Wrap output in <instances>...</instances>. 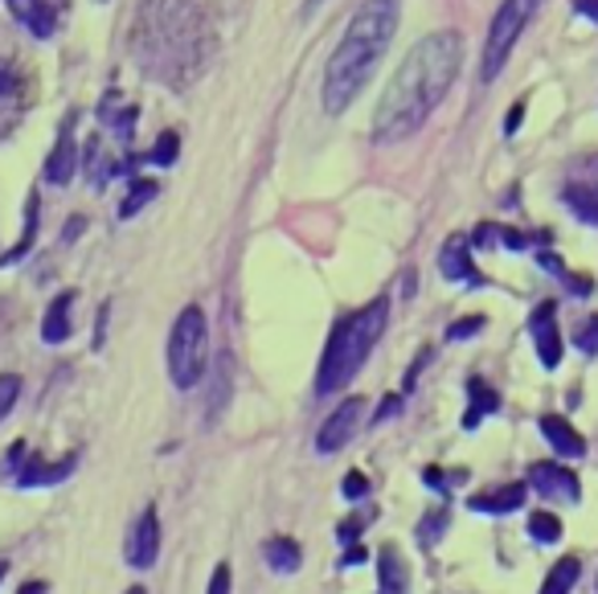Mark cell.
I'll return each mask as SVG.
<instances>
[{
	"label": "cell",
	"mask_w": 598,
	"mask_h": 594,
	"mask_svg": "<svg viewBox=\"0 0 598 594\" xmlns=\"http://www.w3.org/2000/svg\"><path fill=\"white\" fill-rule=\"evenodd\" d=\"M464 66V38L455 29H439L414 46L406 62L390 78V91L381 94L374 115L377 144H398L430 119V112L447 99L451 82Z\"/></svg>",
	"instance_id": "1"
},
{
	"label": "cell",
	"mask_w": 598,
	"mask_h": 594,
	"mask_svg": "<svg viewBox=\"0 0 598 594\" xmlns=\"http://www.w3.org/2000/svg\"><path fill=\"white\" fill-rule=\"evenodd\" d=\"M398 17H402V0H365L353 13L344 38L328 57V70H324L320 99H324L328 115H340L369 87V78L377 75V66L398 34Z\"/></svg>",
	"instance_id": "2"
},
{
	"label": "cell",
	"mask_w": 598,
	"mask_h": 594,
	"mask_svg": "<svg viewBox=\"0 0 598 594\" xmlns=\"http://www.w3.org/2000/svg\"><path fill=\"white\" fill-rule=\"evenodd\" d=\"M390 324V299H374L365 308H356L353 317H344L333 328L328 345H324V357H320V373H316V393H337L344 390L356 377V370L369 361L374 345L381 340Z\"/></svg>",
	"instance_id": "3"
},
{
	"label": "cell",
	"mask_w": 598,
	"mask_h": 594,
	"mask_svg": "<svg viewBox=\"0 0 598 594\" xmlns=\"http://www.w3.org/2000/svg\"><path fill=\"white\" fill-rule=\"evenodd\" d=\"M206 357H209V324L206 312L197 304H188L177 317L169 333V377L177 390H193L206 377Z\"/></svg>",
	"instance_id": "4"
},
{
	"label": "cell",
	"mask_w": 598,
	"mask_h": 594,
	"mask_svg": "<svg viewBox=\"0 0 598 594\" xmlns=\"http://www.w3.org/2000/svg\"><path fill=\"white\" fill-rule=\"evenodd\" d=\"M537 9H542V0H505V4L496 9V17L487 25L484 62H480V78H484V82H492V78L505 70L512 46H517V38L524 34V25L533 21Z\"/></svg>",
	"instance_id": "5"
},
{
	"label": "cell",
	"mask_w": 598,
	"mask_h": 594,
	"mask_svg": "<svg viewBox=\"0 0 598 594\" xmlns=\"http://www.w3.org/2000/svg\"><path fill=\"white\" fill-rule=\"evenodd\" d=\"M361 418H365V402H361V398H344V402L324 418V427H320V435H316L320 455H337L340 447L356 435Z\"/></svg>",
	"instance_id": "6"
},
{
	"label": "cell",
	"mask_w": 598,
	"mask_h": 594,
	"mask_svg": "<svg viewBox=\"0 0 598 594\" xmlns=\"http://www.w3.org/2000/svg\"><path fill=\"white\" fill-rule=\"evenodd\" d=\"M529 333H533V345H537V357H542L545 370H558L561 365V333H558V304L545 299L537 304V312L529 320Z\"/></svg>",
	"instance_id": "7"
},
{
	"label": "cell",
	"mask_w": 598,
	"mask_h": 594,
	"mask_svg": "<svg viewBox=\"0 0 598 594\" xmlns=\"http://www.w3.org/2000/svg\"><path fill=\"white\" fill-rule=\"evenodd\" d=\"M156 557H160V517H156V508H144L128 538V566L131 570H152Z\"/></svg>",
	"instance_id": "8"
},
{
	"label": "cell",
	"mask_w": 598,
	"mask_h": 594,
	"mask_svg": "<svg viewBox=\"0 0 598 594\" xmlns=\"http://www.w3.org/2000/svg\"><path fill=\"white\" fill-rule=\"evenodd\" d=\"M529 483H533L542 496H549V501L574 504L582 496L578 476H574V472H566V467H558V464H533L529 467Z\"/></svg>",
	"instance_id": "9"
},
{
	"label": "cell",
	"mask_w": 598,
	"mask_h": 594,
	"mask_svg": "<svg viewBox=\"0 0 598 594\" xmlns=\"http://www.w3.org/2000/svg\"><path fill=\"white\" fill-rule=\"evenodd\" d=\"M439 271H443L447 279H455V283H471V287H484V275H480V271H476V262H471V242L464 238V234L447 238L443 255H439Z\"/></svg>",
	"instance_id": "10"
},
{
	"label": "cell",
	"mask_w": 598,
	"mask_h": 594,
	"mask_svg": "<svg viewBox=\"0 0 598 594\" xmlns=\"http://www.w3.org/2000/svg\"><path fill=\"white\" fill-rule=\"evenodd\" d=\"M75 165H78L75 128L66 124L62 135H57L54 152H50V160H46V181H50V185H70V181H75Z\"/></svg>",
	"instance_id": "11"
},
{
	"label": "cell",
	"mask_w": 598,
	"mask_h": 594,
	"mask_svg": "<svg viewBox=\"0 0 598 594\" xmlns=\"http://www.w3.org/2000/svg\"><path fill=\"white\" fill-rule=\"evenodd\" d=\"M70 472H75V455H66L62 464H46L38 455H29V460L17 467V483L21 488H46V483H62Z\"/></svg>",
	"instance_id": "12"
},
{
	"label": "cell",
	"mask_w": 598,
	"mask_h": 594,
	"mask_svg": "<svg viewBox=\"0 0 598 594\" xmlns=\"http://www.w3.org/2000/svg\"><path fill=\"white\" fill-rule=\"evenodd\" d=\"M542 435L549 439V447H554L558 455H566V460H582V455H586V439H582L566 418H558V414H545Z\"/></svg>",
	"instance_id": "13"
},
{
	"label": "cell",
	"mask_w": 598,
	"mask_h": 594,
	"mask_svg": "<svg viewBox=\"0 0 598 594\" xmlns=\"http://www.w3.org/2000/svg\"><path fill=\"white\" fill-rule=\"evenodd\" d=\"M4 4H9V13H13L25 29H34L38 38H50V34H54L57 13L46 4V0H4Z\"/></svg>",
	"instance_id": "14"
},
{
	"label": "cell",
	"mask_w": 598,
	"mask_h": 594,
	"mask_svg": "<svg viewBox=\"0 0 598 594\" xmlns=\"http://www.w3.org/2000/svg\"><path fill=\"white\" fill-rule=\"evenodd\" d=\"M377 582H381V594H406L411 591V574H406V561L402 554L386 545L381 554H377Z\"/></svg>",
	"instance_id": "15"
},
{
	"label": "cell",
	"mask_w": 598,
	"mask_h": 594,
	"mask_svg": "<svg viewBox=\"0 0 598 594\" xmlns=\"http://www.w3.org/2000/svg\"><path fill=\"white\" fill-rule=\"evenodd\" d=\"M70 308H75V292H62V296L50 304V312L41 320V340L46 345H62L70 336Z\"/></svg>",
	"instance_id": "16"
},
{
	"label": "cell",
	"mask_w": 598,
	"mask_h": 594,
	"mask_svg": "<svg viewBox=\"0 0 598 594\" xmlns=\"http://www.w3.org/2000/svg\"><path fill=\"white\" fill-rule=\"evenodd\" d=\"M262 557H266V566H271L275 574H296L299 561H303V550H299V541H291V538H271L262 545Z\"/></svg>",
	"instance_id": "17"
},
{
	"label": "cell",
	"mask_w": 598,
	"mask_h": 594,
	"mask_svg": "<svg viewBox=\"0 0 598 594\" xmlns=\"http://www.w3.org/2000/svg\"><path fill=\"white\" fill-rule=\"evenodd\" d=\"M521 504H524V483H505V488H496V492L471 496V508H476V513H512V508H521Z\"/></svg>",
	"instance_id": "18"
},
{
	"label": "cell",
	"mask_w": 598,
	"mask_h": 594,
	"mask_svg": "<svg viewBox=\"0 0 598 594\" xmlns=\"http://www.w3.org/2000/svg\"><path fill=\"white\" fill-rule=\"evenodd\" d=\"M468 393H471V406H468V414H464V427L476 430L484 423V414H492V410L500 406V398H496V390H492L487 382H480V377H471L468 382Z\"/></svg>",
	"instance_id": "19"
},
{
	"label": "cell",
	"mask_w": 598,
	"mask_h": 594,
	"mask_svg": "<svg viewBox=\"0 0 598 594\" xmlns=\"http://www.w3.org/2000/svg\"><path fill=\"white\" fill-rule=\"evenodd\" d=\"M561 197H566V205L578 214L582 222L598 225V185H570Z\"/></svg>",
	"instance_id": "20"
},
{
	"label": "cell",
	"mask_w": 598,
	"mask_h": 594,
	"mask_svg": "<svg viewBox=\"0 0 598 594\" xmlns=\"http://www.w3.org/2000/svg\"><path fill=\"white\" fill-rule=\"evenodd\" d=\"M578 557H561L558 566L549 570V578H545V586H542V594H570V586L578 582Z\"/></svg>",
	"instance_id": "21"
},
{
	"label": "cell",
	"mask_w": 598,
	"mask_h": 594,
	"mask_svg": "<svg viewBox=\"0 0 598 594\" xmlns=\"http://www.w3.org/2000/svg\"><path fill=\"white\" fill-rule=\"evenodd\" d=\"M156 193H160V185H156V181H131L128 197H123V205H119V218H123V222H128V218H135V214H140V209H144V205H148Z\"/></svg>",
	"instance_id": "22"
},
{
	"label": "cell",
	"mask_w": 598,
	"mask_h": 594,
	"mask_svg": "<svg viewBox=\"0 0 598 594\" xmlns=\"http://www.w3.org/2000/svg\"><path fill=\"white\" fill-rule=\"evenodd\" d=\"M34 238H38V197L29 193V205H25V234H21V242L4 255V262H13V259H21L29 246H34Z\"/></svg>",
	"instance_id": "23"
},
{
	"label": "cell",
	"mask_w": 598,
	"mask_h": 594,
	"mask_svg": "<svg viewBox=\"0 0 598 594\" xmlns=\"http://www.w3.org/2000/svg\"><path fill=\"white\" fill-rule=\"evenodd\" d=\"M529 533L549 545V541L561 538V520L554 517V513H533V517H529Z\"/></svg>",
	"instance_id": "24"
},
{
	"label": "cell",
	"mask_w": 598,
	"mask_h": 594,
	"mask_svg": "<svg viewBox=\"0 0 598 594\" xmlns=\"http://www.w3.org/2000/svg\"><path fill=\"white\" fill-rule=\"evenodd\" d=\"M177 152H181V135L177 131H165L160 140H156V148H152V165H160V168H169L172 160H177Z\"/></svg>",
	"instance_id": "25"
},
{
	"label": "cell",
	"mask_w": 598,
	"mask_h": 594,
	"mask_svg": "<svg viewBox=\"0 0 598 594\" xmlns=\"http://www.w3.org/2000/svg\"><path fill=\"white\" fill-rule=\"evenodd\" d=\"M443 529H447V508H434V513H427V517L418 520V541L422 545H434Z\"/></svg>",
	"instance_id": "26"
},
{
	"label": "cell",
	"mask_w": 598,
	"mask_h": 594,
	"mask_svg": "<svg viewBox=\"0 0 598 594\" xmlns=\"http://www.w3.org/2000/svg\"><path fill=\"white\" fill-rule=\"evenodd\" d=\"M17 398H21V377L17 373H4L0 377V423L9 418V410L17 406Z\"/></svg>",
	"instance_id": "27"
},
{
	"label": "cell",
	"mask_w": 598,
	"mask_h": 594,
	"mask_svg": "<svg viewBox=\"0 0 598 594\" xmlns=\"http://www.w3.org/2000/svg\"><path fill=\"white\" fill-rule=\"evenodd\" d=\"M480 328H484V317H468V320H459V324H451L447 340H468V336H476Z\"/></svg>",
	"instance_id": "28"
},
{
	"label": "cell",
	"mask_w": 598,
	"mask_h": 594,
	"mask_svg": "<svg viewBox=\"0 0 598 594\" xmlns=\"http://www.w3.org/2000/svg\"><path fill=\"white\" fill-rule=\"evenodd\" d=\"M340 492H344L349 501H361V496H369V480H365L361 472H353V476H344V483H340Z\"/></svg>",
	"instance_id": "29"
},
{
	"label": "cell",
	"mask_w": 598,
	"mask_h": 594,
	"mask_svg": "<svg viewBox=\"0 0 598 594\" xmlns=\"http://www.w3.org/2000/svg\"><path fill=\"white\" fill-rule=\"evenodd\" d=\"M206 594H230V566H213V574H209V591Z\"/></svg>",
	"instance_id": "30"
},
{
	"label": "cell",
	"mask_w": 598,
	"mask_h": 594,
	"mask_svg": "<svg viewBox=\"0 0 598 594\" xmlns=\"http://www.w3.org/2000/svg\"><path fill=\"white\" fill-rule=\"evenodd\" d=\"M578 349L582 353H598V317L578 333Z\"/></svg>",
	"instance_id": "31"
},
{
	"label": "cell",
	"mask_w": 598,
	"mask_h": 594,
	"mask_svg": "<svg viewBox=\"0 0 598 594\" xmlns=\"http://www.w3.org/2000/svg\"><path fill=\"white\" fill-rule=\"evenodd\" d=\"M398 410H402V398H398V393H390V398L381 402V410H377V423H386V418H390V414H398Z\"/></svg>",
	"instance_id": "32"
},
{
	"label": "cell",
	"mask_w": 598,
	"mask_h": 594,
	"mask_svg": "<svg viewBox=\"0 0 598 594\" xmlns=\"http://www.w3.org/2000/svg\"><path fill=\"white\" fill-rule=\"evenodd\" d=\"M422 480H427L430 488H439V492H443V488H447V476H443V472H439V467H427V472H422Z\"/></svg>",
	"instance_id": "33"
},
{
	"label": "cell",
	"mask_w": 598,
	"mask_h": 594,
	"mask_svg": "<svg viewBox=\"0 0 598 594\" xmlns=\"http://www.w3.org/2000/svg\"><path fill=\"white\" fill-rule=\"evenodd\" d=\"M361 561H365V550H361V545H349V554L340 557V570H349V566H361Z\"/></svg>",
	"instance_id": "34"
},
{
	"label": "cell",
	"mask_w": 598,
	"mask_h": 594,
	"mask_svg": "<svg viewBox=\"0 0 598 594\" xmlns=\"http://www.w3.org/2000/svg\"><path fill=\"white\" fill-rule=\"evenodd\" d=\"M9 91H17V75H13L9 66H0V94H9Z\"/></svg>",
	"instance_id": "35"
},
{
	"label": "cell",
	"mask_w": 598,
	"mask_h": 594,
	"mask_svg": "<svg viewBox=\"0 0 598 594\" xmlns=\"http://www.w3.org/2000/svg\"><path fill=\"white\" fill-rule=\"evenodd\" d=\"M574 9H578L582 17H590L598 25V0H574Z\"/></svg>",
	"instance_id": "36"
},
{
	"label": "cell",
	"mask_w": 598,
	"mask_h": 594,
	"mask_svg": "<svg viewBox=\"0 0 598 594\" xmlns=\"http://www.w3.org/2000/svg\"><path fill=\"white\" fill-rule=\"evenodd\" d=\"M521 119H524V103H517V107H512V112H508V124H505V131H508V135H512V131L521 128Z\"/></svg>",
	"instance_id": "37"
},
{
	"label": "cell",
	"mask_w": 598,
	"mask_h": 594,
	"mask_svg": "<svg viewBox=\"0 0 598 594\" xmlns=\"http://www.w3.org/2000/svg\"><path fill=\"white\" fill-rule=\"evenodd\" d=\"M17 594H50V586H46V582H25Z\"/></svg>",
	"instance_id": "38"
},
{
	"label": "cell",
	"mask_w": 598,
	"mask_h": 594,
	"mask_svg": "<svg viewBox=\"0 0 598 594\" xmlns=\"http://www.w3.org/2000/svg\"><path fill=\"white\" fill-rule=\"evenodd\" d=\"M128 594H148V591H144V586H131V591Z\"/></svg>",
	"instance_id": "39"
},
{
	"label": "cell",
	"mask_w": 598,
	"mask_h": 594,
	"mask_svg": "<svg viewBox=\"0 0 598 594\" xmlns=\"http://www.w3.org/2000/svg\"><path fill=\"white\" fill-rule=\"evenodd\" d=\"M316 4H320V0H308V9H316Z\"/></svg>",
	"instance_id": "40"
},
{
	"label": "cell",
	"mask_w": 598,
	"mask_h": 594,
	"mask_svg": "<svg viewBox=\"0 0 598 594\" xmlns=\"http://www.w3.org/2000/svg\"><path fill=\"white\" fill-rule=\"evenodd\" d=\"M0 578H4V561H0Z\"/></svg>",
	"instance_id": "41"
}]
</instances>
